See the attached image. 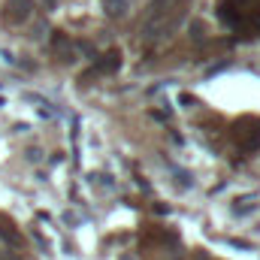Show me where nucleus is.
Wrapping results in <instances>:
<instances>
[{
	"label": "nucleus",
	"instance_id": "20e7f679",
	"mask_svg": "<svg viewBox=\"0 0 260 260\" xmlns=\"http://www.w3.org/2000/svg\"><path fill=\"white\" fill-rule=\"evenodd\" d=\"M218 18H221V24H227V27H239V24H242V12H239L236 0L221 3V6H218Z\"/></svg>",
	"mask_w": 260,
	"mask_h": 260
},
{
	"label": "nucleus",
	"instance_id": "39448f33",
	"mask_svg": "<svg viewBox=\"0 0 260 260\" xmlns=\"http://www.w3.org/2000/svg\"><path fill=\"white\" fill-rule=\"evenodd\" d=\"M52 49H55V55H58L64 64H70V61H73V43L67 40L64 34H55V40H52Z\"/></svg>",
	"mask_w": 260,
	"mask_h": 260
},
{
	"label": "nucleus",
	"instance_id": "f03ea898",
	"mask_svg": "<svg viewBox=\"0 0 260 260\" xmlns=\"http://www.w3.org/2000/svg\"><path fill=\"white\" fill-rule=\"evenodd\" d=\"M34 15V0H6L3 3V21L6 24H24Z\"/></svg>",
	"mask_w": 260,
	"mask_h": 260
},
{
	"label": "nucleus",
	"instance_id": "0eeeda50",
	"mask_svg": "<svg viewBox=\"0 0 260 260\" xmlns=\"http://www.w3.org/2000/svg\"><path fill=\"white\" fill-rule=\"evenodd\" d=\"M103 12L109 18H121L127 12V0H103Z\"/></svg>",
	"mask_w": 260,
	"mask_h": 260
},
{
	"label": "nucleus",
	"instance_id": "6e6552de",
	"mask_svg": "<svg viewBox=\"0 0 260 260\" xmlns=\"http://www.w3.org/2000/svg\"><path fill=\"white\" fill-rule=\"evenodd\" d=\"M191 40H194V43L206 40V24H203V21H191Z\"/></svg>",
	"mask_w": 260,
	"mask_h": 260
},
{
	"label": "nucleus",
	"instance_id": "1a4fd4ad",
	"mask_svg": "<svg viewBox=\"0 0 260 260\" xmlns=\"http://www.w3.org/2000/svg\"><path fill=\"white\" fill-rule=\"evenodd\" d=\"M242 24H248L254 34H260V12H251V15H248V21H242Z\"/></svg>",
	"mask_w": 260,
	"mask_h": 260
},
{
	"label": "nucleus",
	"instance_id": "7ed1b4c3",
	"mask_svg": "<svg viewBox=\"0 0 260 260\" xmlns=\"http://www.w3.org/2000/svg\"><path fill=\"white\" fill-rule=\"evenodd\" d=\"M0 239L9 245V248H24V236L18 233V227L12 224V218L0 215Z\"/></svg>",
	"mask_w": 260,
	"mask_h": 260
},
{
	"label": "nucleus",
	"instance_id": "f257e3e1",
	"mask_svg": "<svg viewBox=\"0 0 260 260\" xmlns=\"http://www.w3.org/2000/svg\"><path fill=\"white\" fill-rule=\"evenodd\" d=\"M233 142L245 154L257 151L260 148V118H239L236 127H233Z\"/></svg>",
	"mask_w": 260,
	"mask_h": 260
},
{
	"label": "nucleus",
	"instance_id": "423d86ee",
	"mask_svg": "<svg viewBox=\"0 0 260 260\" xmlns=\"http://www.w3.org/2000/svg\"><path fill=\"white\" fill-rule=\"evenodd\" d=\"M118 67H121V52H118V49H109V52L103 55V61L97 64L94 73H115Z\"/></svg>",
	"mask_w": 260,
	"mask_h": 260
}]
</instances>
